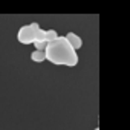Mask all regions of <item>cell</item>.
I'll return each instance as SVG.
<instances>
[{
  "mask_svg": "<svg viewBox=\"0 0 130 130\" xmlns=\"http://www.w3.org/2000/svg\"><path fill=\"white\" fill-rule=\"evenodd\" d=\"M17 40L22 44H32L34 41L44 40V29L40 28L38 23H29L25 25L19 29L17 32Z\"/></svg>",
  "mask_w": 130,
  "mask_h": 130,
  "instance_id": "obj_2",
  "label": "cell"
},
{
  "mask_svg": "<svg viewBox=\"0 0 130 130\" xmlns=\"http://www.w3.org/2000/svg\"><path fill=\"white\" fill-rule=\"evenodd\" d=\"M66 37V40L71 43V46L77 51V49H80L81 46H83V40H81V37L80 35H77V34H74V32H69L68 35H64Z\"/></svg>",
  "mask_w": 130,
  "mask_h": 130,
  "instance_id": "obj_3",
  "label": "cell"
},
{
  "mask_svg": "<svg viewBox=\"0 0 130 130\" xmlns=\"http://www.w3.org/2000/svg\"><path fill=\"white\" fill-rule=\"evenodd\" d=\"M57 37H58V34H57L55 29H47V31H44V40H46V41H52V40H55Z\"/></svg>",
  "mask_w": 130,
  "mask_h": 130,
  "instance_id": "obj_5",
  "label": "cell"
},
{
  "mask_svg": "<svg viewBox=\"0 0 130 130\" xmlns=\"http://www.w3.org/2000/svg\"><path fill=\"white\" fill-rule=\"evenodd\" d=\"M93 130H100V128H98V127H95V128H93Z\"/></svg>",
  "mask_w": 130,
  "mask_h": 130,
  "instance_id": "obj_7",
  "label": "cell"
},
{
  "mask_svg": "<svg viewBox=\"0 0 130 130\" xmlns=\"http://www.w3.org/2000/svg\"><path fill=\"white\" fill-rule=\"evenodd\" d=\"M32 44H34V47H35L37 51H44L46 46H47V41H46V40H38V41H34Z\"/></svg>",
  "mask_w": 130,
  "mask_h": 130,
  "instance_id": "obj_6",
  "label": "cell"
},
{
  "mask_svg": "<svg viewBox=\"0 0 130 130\" xmlns=\"http://www.w3.org/2000/svg\"><path fill=\"white\" fill-rule=\"evenodd\" d=\"M31 60L35 61V63H43V61H46L44 51H37V49H35V51L31 54Z\"/></svg>",
  "mask_w": 130,
  "mask_h": 130,
  "instance_id": "obj_4",
  "label": "cell"
},
{
  "mask_svg": "<svg viewBox=\"0 0 130 130\" xmlns=\"http://www.w3.org/2000/svg\"><path fill=\"white\" fill-rule=\"evenodd\" d=\"M46 60L55 66H68L75 68L78 64V54L66 40V37H57L52 41H47L44 49Z\"/></svg>",
  "mask_w": 130,
  "mask_h": 130,
  "instance_id": "obj_1",
  "label": "cell"
}]
</instances>
